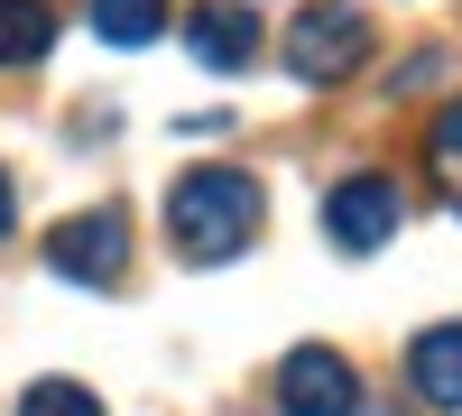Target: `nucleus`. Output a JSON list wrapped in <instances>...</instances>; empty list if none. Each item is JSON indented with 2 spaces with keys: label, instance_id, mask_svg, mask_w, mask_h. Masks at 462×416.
Here are the masks:
<instances>
[{
  "label": "nucleus",
  "instance_id": "obj_6",
  "mask_svg": "<svg viewBox=\"0 0 462 416\" xmlns=\"http://www.w3.org/2000/svg\"><path fill=\"white\" fill-rule=\"evenodd\" d=\"M185 47H195V65H213V74H241L259 56V19L241 0H204V10L185 19Z\"/></svg>",
  "mask_w": 462,
  "mask_h": 416
},
{
  "label": "nucleus",
  "instance_id": "obj_9",
  "mask_svg": "<svg viewBox=\"0 0 462 416\" xmlns=\"http://www.w3.org/2000/svg\"><path fill=\"white\" fill-rule=\"evenodd\" d=\"M93 37L148 47V37H167V0H93Z\"/></svg>",
  "mask_w": 462,
  "mask_h": 416
},
{
  "label": "nucleus",
  "instance_id": "obj_7",
  "mask_svg": "<svg viewBox=\"0 0 462 416\" xmlns=\"http://www.w3.org/2000/svg\"><path fill=\"white\" fill-rule=\"evenodd\" d=\"M407 389L444 416H462V324H426L407 343Z\"/></svg>",
  "mask_w": 462,
  "mask_h": 416
},
{
  "label": "nucleus",
  "instance_id": "obj_11",
  "mask_svg": "<svg viewBox=\"0 0 462 416\" xmlns=\"http://www.w3.org/2000/svg\"><path fill=\"white\" fill-rule=\"evenodd\" d=\"M426 158H435V185H444V195L462 204V102H453L444 121H435V139H426Z\"/></svg>",
  "mask_w": 462,
  "mask_h": 416
},
{
  "label": "nucleus",
  "instance_id": "obj_12",
  "mask_svg": "<svg viewBox=\"0 0 462 416\" xmlns=\"http://www.w3.org/2000/svg\"><path fill=\"white\" fill-rule=\"evenodd\" d=\"M0 232H10V176H0Z\"/></svg>",
  "mask_w": 462,
  "mask_h": 416
},
{
  "label": "nucleus",
  "instance_id": "obj_5",
  "mask_svg": "<svg viewBox=\"0 0 462 416\" xmlns=\"http://www.w3.org/2000/svg\"><path fill=\"white\" fill-rule=\"evenodd\" d=\"M398 222H407V195H398L389 176H342L333 195H324V232H333V250H352V259L379 250Z\"/></svg>",
  "mask_w": 462,
  "mask_h": 416
},
{
  "label": "nucleus",
  "instance_id": "obj_3",
  "mask_svg": "<svg viewBox=\"0 0 462 416\" xmlns=\"http://www.w3.org/2000/svg\"><path fill=\"white\" fill-rule=\"evenodd\" d=\"M47 269L74 278V287H121V269H130V222L111 213V204L56 222V232H47Z\"/></svg>",
  "mask_w": 462,
  "mask_h": 416
},
{
  "label": "nucleus",
  "instance_id": "obj_10",
  "mask_svg": "<svg viewBox=\"0 0 462 416\" xmlns=\"http://www.w3.org/2000/svg\"><path fill=\"white\" fill-rule=\"evenodd\" d=\"M19 416H102V398L84 380H28L19 389Z\"/></svg>",
  "mask_w": 462,
  "mask_h": 416
},
{
  "label": "nucleus",
  "instance_id": "obj_8",
  "mask_svg": "<svg viewBox=\"0 0 462 416\" xmlns=\"http://www.w3.org/2000/svg\"><path fill=\"white\" fill-rule=\"evenodd\" d=\"M56 47V10L47 0H0V65H37Z\"/></svg>",
  "mask_w": 462,
  "mask_h": 416
},
{
  "label": "nucleus",
  "instance_id": "obj_2",
  "mask_svg": "<svg viewBox=\"0 0 462 416\" xmlns=\"http://www.w3.org/2000/svg\"><path fill=\"white\" fill-rule=\"evenodd\" d=\"M361 65H370V10H352V0L296 10V28H287V74L296 84H342Z\"/></svg>",
  "mask_w": 462,
  "mask_h": 416
},
{
  "label": "nucleus",
  "instance_id": "obj_4",
  "mask_svg": "<svg viewBox=\"0 0 462 416\" xmlns=\"http://www.w3.org/2000/svg\"><path fill=\"white\" fill-rule=\"evenodd\" d=\"M278 407L287 416H361V380H352V361L324 352V343H296L278 361Z\"/></svg>",
  "mask_w": 462,
  "mask_h": 416
},
{
  "label": "nucleus",
  "instance_id": "obj_1",
  "mask_svg": "<svg viewBox=\"0 0 462 416\" xmlns=\"http://www.w3.org/2000/svg\"><path fill=\"white\" fill-rule=\"evenodd\" d=\"M259 176L250 167H195V176H176L167 185V241L176 259H195V269H213V259H241L259 241Z\"/></svg>",
  "mask_w": 462,
  "mask_h": 416
}]
</instances>
